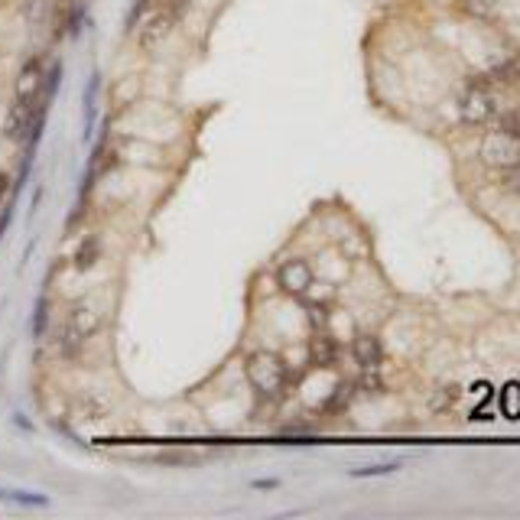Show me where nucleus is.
Masks as SVG:
<instances>
[{
	"mask_svg": "<svg viewBox=\"0 0 520 520\" xmlns=\"http://www.w3.org/2000/svg\"><path fill=\"white\" fill-rule=\"evenodd\" d=\"M101 322H104V315H101V309H98V303H91V299L75 303L68 309L66 325H62V332H59V339H56L59 355L66 361L78 358V351L85 348V341L101 329Z\"/></svg>",
	"mask_w": 520,
	"mask_h": 520,
	"instance_id": "nucleus-1",
	"label": "nucleus"
},
{
	"mask_svg": "<svg viewBox=\"0 0 520 520\" xmlns=\"http://www.w3.org/2000/svg\"><path fill=\"white\" fill-rule=\"evenodd\" d=\"M501 131L514 133V137H520V111H511L501 117Z\"/></svg>",
	"mask_w": 520,
	"mask_h": 520,
	"instance_id": "nucleus-13",
	"label": "nucleus"
},
{
	"mask_svg": "<svg viewBox=\"0 0 520 520\" xmlns=\"http://www.w3.org/2000/svg\"><path fill=\"white\" fill-rule=\"evenodd\" d=\"M140 98V78L137 75H127L117 82V88H114V101L117 104H131Z\"/></svg>",
	"mask_w": 520,
	"mask_h": 520,
	"instance_id": "nucleus-11",
	"label": "nucleus"
},
{
	"mask_svg": "<svg viewBox=\"0 0 520 520\" xmlns=\"http://www.w3.org/2000/svg\"><path fill=\"white\" fill-rule=\"evenodd\" d=\"M482 160L498 170H517L520 166V137L507 131H494L482 143Z\"/></svg>",
	"mask_w": 520,
	"mask_h": 520,
	"instance_id": "nucleus-3",
	"label": "nucleus"
},
{
	"mask_svg": "<svg viewBox=\"0 0 520 520\" xmlns=\"http://www.w3.org/2000/svg\"><path fill=\"white\" fill-rule=\"evenodd\" d=\"M98 257H101V241H98L95 235L85 237V241L78 244V251H75V270H88V267H95Z\"/></svg>",
	"mask_w": 520,
	"mask_h": 520,
	"instance_id": "nucleus-10",
	"label": "nucleus"
},
{
	"mask_svg": "<svg viewBox=\"0 0 520 520\" xmlns=\"http://www.w3.org/2000/svg\"><path fill=\"white\" fill-rule=\"evenodd\" d=\"M172 23H176V10H172V7H163V10H156L153 17L143 20L140 33H137V43H140V49L153 52V49L160 46L163 39L172 33Z\"/></svg>",
	"mask_w": 520,
	"mask_h": 520,
	"instance_id": "nucleus-5",
	"label": "nucleus"
},
{
	"mask_svg": "<svg viewBox=\"0 0 520 520\" xmlns=\"http://www.w3.org/2000/svg\"><path fill=\"white\" fill-rule=\"evenodd\" d=\"M7 192H10V172H0V205L7 199Z\"/></svg>",
	"mask_w": 520,
	"mask_h": 520,
	"instance_id": "nucleus-14",
	"label": "nucleus"
},
{
	"mask_svg": "<svg viewBox=\"0 0 520 520\" xmlns=\"http://www.w3.org/2000/svg\"><path fill=\"white\" fill-rule=\"evenodd\" d=\"M244 371H247L251 387H254L257 394H264V397H276V394L286 387V364L274 351H254V355L247 358Z\"/></svg>",
	"mask_w": 520,
	"mask_h": 520,
	"instance_id": "nucleus-2",
	"label": "nucleus"
},
{
	"mask_svg": "<svg viewBox=\"0 0 520 520\" xmlns=\"http://www.w3.org/2000/svg\"><path fill=\"white\" fill-rule=\"evenodd\" d=\"M43 78H46V59L43 56L27 59L17 75V85H13V101L33 104L39 95V88H43Z\"/></svg>",
	"mask_w": 520,
	"mask_h": 520,
	"instance_id": "nucleus-4",
	"label": "nucleus"
},
{
	"mask_svg": "<svg viewBox=\"0 0 520 520\" xmlns=\"http://www.w3.org/2000/svg\"><path fill=\"white\" fill-rule=\"evenodd\" d=\"M400 462H384V465H364V468H351V478H378V475H394Z\"/></svg>",
	"mask_w": 520,
	"mask_h": 520,
	"instance_id": "nucleus-12",
	"label": "nucleus"
},
{
	"mask_svg": "<svg viewBox=\"0 0 520 520\" xmlns=\"http://www.w3.org/2000/svg\"><path fill=\"white\" fill-rule=\"evenodd\" d=\"M465 121H472V124H482L488 121L494 114V104H491V95L484 91L482 85H475L472 91H468V98H465Z\"/></svg>",
	"mask_w": 520,
	"mask_h": 520,
	"instance_id": "nucleus-7",
	"label": "nucleus"
},
{
	"mask_svg": "<svg viewBox=\"0 0 520 520\" xmlns=\"http://www.w3.org/2000/svg\"><path fill=\"white\" fill-rule=\"evenodd\" d=\"M351 351H355V361H358L364 371H374L380 364V358H384L380 341L374 339V335H358V339H355V345H351Z\"/></svg>",
	"mask_w": 520,
	"mask_h": 520,
	"instance_id": "nucleus-8",
	"label": "nucleus"
},
{
	"mask_svg": "<svg viewBox=\"0 0 520 520\" xmlns=\"http://www.w3.org/2000/svg\"><path fill=\"white\" fill-rule=\"evenodd\" d=\"M276 283H280L283 293L303 296L312 286V267L306 264V260H299V257H293V260L280 264V270H276Z\"/></svg>",
	"mask_w": 520,
	"mask_h": 520,
	"instance_id": "nucleus-6",
	"label": "nucleus"
},
{
	"mask_svg": "<svg viewBox=\"0 0 520 520\" xmlns=\"http://www.w3.org/2000/svg\"><path fill=\"white\" fill-rule=\"evenodd\" d=\"M335 358H339L335 341H332L329 335H315V339H312V361H315L319 368H329V364H335Z\"/></svg>",
	"mask_w": 520,
	"mask_h": 520,
	"instance_id": "nucleus-9",
	"label": "nucleus"
}]
</instances>
